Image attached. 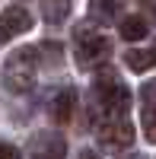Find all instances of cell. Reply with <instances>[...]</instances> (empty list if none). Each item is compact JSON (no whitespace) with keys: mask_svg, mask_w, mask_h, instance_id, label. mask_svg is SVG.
<instances>
[{"mask_svg":"<svg viewBox=\"0 0 156 159\" xmlns=\"http://www.w3.org/2000/svg\"><path fill=\"white\" fill-rule=\"evenodd\" d=\"M121 13V0H89V16L96 22H112Z\"/></svg>","mask_w":156,"mask_h":159,"instance_id":"52a82bcc","label":"cell"},{"mask_svg":"<svg viewBox=\"0 0 156 159\" xmlns=\"http://www.w3.org/2000/svg\"><path fill=\"white\" fill-rule=\"evenodd\" d=\"M0 159H22V156L13 143H0Z\"/></svg>","mask_w":156,"mask_h":159,"instance_id":"5bb4252c","label":"cell"},{"mask_svg":"<svg viewBox=\"0 0 156 159\" xmlns=\"http://www.w3.org/2000/svg\"><path fill=\"white\" fill-rule=\"evenodd\" d=\"M144 102H147V105H156V80L144 86Z\"/></svg>","mask_w":156,"mask_h":159,"instance_id":"9a60e30c","label":"cell"},{"mask_svg":"<svg viewBox=\"0 0 156 159\" xmlns=\"http://www.w3.org/2000/svg\"><path fill=\"white\" fill-rule=\"evenodd\" d=\"M121 159H144V156H121Z\"/></svg>","mask_w":156,"mask_h":159,"instance_id":"ac0fdd59","label":"cell"},{"mask_svg":"<svg viewBox=\"0 0 156 159\" xmlns=\"http://www.w3.org/2000/svg\"><path fill=\"white\" fill-rule=\"evenodd\" d=\"M73 159H99V153H96V150H80Z\"/></svg>","mask_w":156,"mask_h":159,"instance_id":"e0dca14e","label":"cell"},{"mask_svg":"<svg viewBox=\"0 0 156 159\" xmlns=\"http://www.w3.org/2000/svg\"><path fill=\"white\" fill-rule=\"evenodd\" d=\"M140 7H144V16L156 22V0H140Z\"/></svg>","mask_w":156,"mask_h":159,"instance_id":"2e32d148","label":"cell"},{"mask_svg":"<svg viewBox=\"0 0 156 159\" xmlns=\"http://www.w3.org/2000/svg\"><path fill=\"white\" fill-rule=\"evenodd\" d=\"M118 32H121L124 42H140V38H144L150 29H147V19H144V16H124Z\"/></svg>","mask_w":156,"mask_h":159,"instance_id":"ba28073f","label":"cell"},{"mask_svg":"<svg viewBox=\"0 0 156 159\" xmlns=\"http://www.w3.org/2000/svg\"><path fill=\"white\" fill-rule=\"evenodd\" d=\"M73 38H76V64L80 67H93V64L105 61L112 54V42L102 32L89 29V25H80L73 32Z\"/></svg>","mask_w":156,"mask_h":159,"instance_id":"3957f363","label":"cell"},{"mask_svg":"<svg viewBox=\"0 0 156 159\" xmlns=\"http://www.w3.org/2000/svg\"><path fill=\"white\" fill-rule=\"evenodd\" d=\"M35 70H38V48H19L13 51L3 64V83L10 92H29L35 86Z\"/></svg>","mask_w":156,"mask_h":159,"instance_id":"7a4b0ae2","label":"cell"},{"mask_svg":"<svg viewBox=\"0 0 156 159\" xmlns=\"http://www.w3.org/2000/svg\"><path fill=\"white\" fill-rule=\"evenodd\" d=\"M99 140L105 143V147H112V150H124V147H131L134 143V127L124 121V118H112V121H102V127H99Z\"/></svg>","mask_w":156,"mask_h":159,"instance_id":"5b68a950","label":"cell"},{"mask_svg":"<svg viewBox=\"0 0 156 159\" xmlns=\"http://www.w3.org/2000/svg\"><path fill=\"white\" fill-rule=\"evenodd\" d=\"M35 159H64L61 137H42V140H35Z\"/></svg>","mask_w":156,"mask_h":159,"instance_id":"9c48e42d","label":"cell"},{"mask_svg":"<svg viewBox=\"0 0 156 159\" xmlns=\"http://www.w3.org/2000/svg\"><path fill=\"white\" fill-rule=\"evenodd\" d=\"M29 29H32L29 10H22V7H7L3 13H0V42H13L16 35L29 32Z\"/></svg>","mask_w":156,"mask_h":159,"instance_id":"277c9868","label":"cell"},{"mask_svg":"<svg viewBox=\"0 0 156 159\" xmlns=\"http://www.w3.org/2000/svg\"><path fill=\"white\" fill-rule=\"evenodd\" d=\"M73 105H76V92L73 89H61L54 96V102H51V118L57 124H67L73 118Z\"/></svg>","mask_w":156,"mask_h":159,"instance_id":"8992f818","label":"cell"},{"mask_svg":"<svg viewBox=\"0 0 156 159\" xmlns=\"http://www.w3.org/2000/svg\"><path fill=\"white\" fill-rule=\"evenodd\" d=\"M70 13V0H42V16L48 22H61Z\"/></svg>","mask_w":156,"mask_h":159,"instance_id":"8fae6325","label":"cell"},{"mask_svg":"<svg viewBox=\"0 0 156 159\" xmlns=\"http://www.w3.org/2000/svg\"><path fill=\"white\" fill-rule=\"evenodd\" d=\"M124 64H127V67H131L134 73H144V70H150L153 67V64H156V51H127V54H124Z\"/></svg>","mask_w":156,"mask_h":159,"instance_id":"30bf717a","label":"cell"},{"mask_svg":"<svg viewBox=\"0 0 156 159\" xmlns=\"http://www.w3.org/2000/svg\"><path fill=\"white\" fill-rule=\"evenodd\" d=\"M38 54H45L48 64H61V45L57 42H45L42 48H38Z\"/></svg>","mask_w":156,"mask_h":159,"instance_id":"4fadbf2b","label":"cell"},{"mask_svg":"<svg viewBox=\"0 0 156 159\" xmlns=\"http://www.w3.org/2000/svg\"><path fill=\"white\" fill-rule=\"evenodd\" d=\"M96 102H99V115L102 121H112V118H121L131 105V92L124 83H118L112 67H102L96 76Z\"/></svg>","mask_w":156,"mask_h":159,"instance_id":"6da1fadb","label":"cell"},{"mask_svg":"<svg viewBox=\"0 0 156 159\" xmlns=\"http://www.w3.org/2000/svg\"><path fill=\"white\" fill-rule=\"evenodd\" d=\"M144 137L150 143H156V105H150L144 111Z\"/></svg>","mask_w":156,"mask_h":159,"instance_id":"7c38bea8","label":"cell"}]
</instances>
